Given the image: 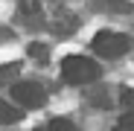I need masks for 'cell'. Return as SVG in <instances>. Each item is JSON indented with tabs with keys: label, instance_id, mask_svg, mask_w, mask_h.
I'll use <instances>...</instances> for the list:
<instances>
[{
	"label": "cell",
	"instance_id": "6da1fadb",
	"mask_svg": "<svg viewBox=\"0 0 134 131\" xmlns=\"http://www.w3.org/2000/svg\"><path fill=\"white\" fill-rule=\"evenodd\" d=\"M99 64L87 55H67L61 61V79L67 84H91L99 79Z\"/></svg>",
	"mask_w": 134,
	"mask_h": 131
},
{
	"label": "cell",
	"instance_id": "7a4b0ae2",
	"mask_svg": "<svg viewBox=\"0 0 134 131\" xmlns=\"http://www.w3.org/2000/svg\"><path fill=\"white\" fill-rule=\"evenodd\" d=\"M93 53L102 55V58H120L131 50V38L122 35V32H114V29H102L93 35Z\"/></svg>",
	"mask_w": 134,
	"mask_h": 131
},
{
	"label": "cell",
	"instance_id": "3957f363",
	"mask_svg": "<svg viewBox=\"0 0 134 131\" xmlns=\"http://www.w3.org/2000/svg\"><path fill=\"white\" fill-rule=\"evenodd\" d=\"M12 99L18 102V108H41L47 102V93L35 82H15L12 84Z\"/></svg>",
	"mask_w": 134,
	"mask_h": 131
},
{
	"label": "cell",
	"instance_id": "277c9868",
	"mask_svg": "<svg viewBox=\"0 0 134 131\" xmlns=\"http://www.w3.org/2000/svg\"><path fill=\"white\" fill-rule=\"evenodd\" d=\"M50 29H53L55 35H73V32L79 29V18H76L73 12H58L55 20L50 24Z\"/></svg>",
	"mask_w": 134,
	"mask_h": 131
},
{
	"label": "cell",
	"instance_id": "5b68a950",
	"mask_svg": "<svg viewBox=\"0 0 134 131\" xmlns=\"http://www.w3.org/2000/svg\"><path fill=\"white\" fill-rule=\"evenodd\" d=\"M102 12H131V0H91Z\"/></svg>",
	"mask_w": 134,
	"mask_h": 131
},
{
	"label": "cell",
	"instance_id": "8992f818",
	"mask_svg": "<svg viewBox=\"0 0 134 131\" xmlns=\"http://www.w3.org/2000/svg\"><path fill=\"white\" fill-rule=\"evenodd\" d=\"M20 117H24V114L18 111V105H9V102L0 99V125H12V122H18Z\"/></svg>",
	"mask_w": 134,
	"mask_h": 131
},
{
	"label": "cell",
	"instance_id": "52a82bcc",
	"mask_svg": "<svg viewBox=\"0 0 134 131\" xmlns=\"http://www.w3.org/2000/svg\"><path fill=\"white\" fill-rule=\"evenodd\" d=\"M18 12L24 18H29V20H41V0H20Z\"/></svg>",
	"mask_w": 134,
	"mask_h": 131
},
{
	"label": "cell",
	"instance_id": "ba28073f",
	"mask_svg": "<svg viewBox=\"0 0 134 131\" xmlns=\"http://www.w3.org/2000/svg\"><path fill=\"white\" fill-rule=\"evenodd\" d=\"M18 70H20V64H0V82H12L15 84V76H18Z\"/></svg>",
	"mask_w": 134,
	"mask_h": 131
},
{
	"label": "cell",
	"instance_id": "9c48e42d",
	"mask_svg": "<svg viewBox=\"0 0 134 131\" xmlns=\"http://www.w3.org/2000/svg\"><path fill=\"white\" fill-rule=\"evenodd\" d=\"M29 58H35V61H47V58H50V50L44 47V44L32 41V44H29Z\"/></svg>",
	"mask_w": 134,
	"mask_h": 131
},
{
	"label": "cell",
	"instance_id": "30bf717a",
	"mask_svg": "<svg viewBox=\"0 0 134 131\" xmlns=\"http://www.w3.org/2000/svg\"><path fill=\"white\" fill-rule=\"evenodd\" d=\"M87 102L96 105V108H108V105H111V99H108L105 90H91V93H87Z\"/></svg>",
	"mask_w": 134,
	"mask_h": 131
},
{
	"label": "cell",
	"instance_id": "8fae6325",
	"mask_svg": "<svg viewBox=\"0 0 134 131\" xmlns=\"http://www.w3.org/2000/svg\"><path fill=\"white\" fill-rule=\"evenodd\" d=\"M120 102H122V108H125V114H134V87H122Z\"/></svg>",
	"mask_w": 134,
	"mask_h": 131
},
{
	"label": "cell",
	"instance_id": "7c38bea8",
	"mask_svg": "<svg viewBox=\"0 0 134 131\" xmlns=\"http://www.w3.org/2000/svg\"><path fill=\"white\" fill-rule=\"evenodd\" d=\"M44 131H79V128H76L70 119H53V122L44 128Z\"/></svg>",
	"mask_w": 134,
	"mask_h": 131
},
{
	"label": "cell",
	"instance_id": "4fadbf2b",
	"mask_svg": "<svg viewBox=\"0 0 134 131\" xmlns=\"http://www.w3.org/2000/svg\"><path fill=\"white\" fill-rule=\"evenodd\" d=\"M114 131H134V114H125V117L114 125Z\"/></svg>",
	"mask_w": 134,
	"mask_h": 131
},
{
	"label": "cell",
	"instance_id": "5bb4252c",
	"mask_svg": "<svg viewBox=\"0 0 134 131\" xmlns=\"http://www.w3.org/2000/svg\"><path fill=\"white\" fill-rule=\"evenodd\" d=\"M9 38H12V32H9V29H3V26H0V41H9Z\"/></svg>",
	"mask_w": 134,
	"mask_h": 131
}]
</instances>
